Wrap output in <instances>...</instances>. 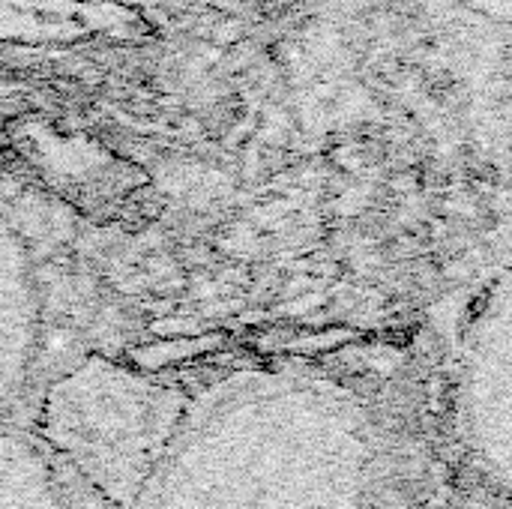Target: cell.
Returning a JSON list of instances; mask_svg holds the SVG:
<instances>
[{
	"label": "cell",
	"mask_w": 512,
	"mask_h": 509,
	"mask_svg": "<svg viewBox=\"0 0 512 509\" xmlns=\"http://www.w3.org/2000/svg\"><path fill=\"white\" fill-rule=\"evenodd\" d=\"M288 6H291V0H261L264 15H282V12H288Z\"/></svg>",
	"instance_id": "cell-8"
},
{
	"label": "cell",
	"mask_w": 512,
	"mask_h": 509,
	"mask_svg": "<svg viewBox=\"0 0 512 509\" xmlns=\"http://www.w3.org/2000/svg\"><path fill=\"white\" fill-rule=\"evenodd\" d=\"M441 435L477 486L512 501V267H495L459 318L444 363Z\"/></svg>",
	"instance_id": "cell-3"
},
{
	"label": "cell",
	"mask_w": 512,
	"mask_h": 509,
	"mask_svg": "<svg viewBox=\"0 0 512 509\" xmlns=\"http://www.w3.org/2000/svg\"><path fill=\"white\" fill-rule=\"evenodd\" d=\"M42 345V297L21 231L0 210V426L33 381Z\"/></svg>",
	"instance_id": "cell-4"
},
{
	"label": "cell",
	"mask_w": 512,
	"mask_h": 509,
	"mask_svg": "<svg viewBox=\"0 0 512 509\" xmlns=\"http://www.w3.org/2000/svg\"><path fill=\"white\" fill-rule=\"evenodd\" d=\"M0 509H108L24 423L0 426Z\"/></svg>",
	"instance_id": "cell-5"
},
{
	"label": "cell",
	"mask_w": 512,
	"mask_h": 509,
	"mask_svg": "<svg viewBox=\"0 0 512 509\" xmlns=\"http://www.w3.org/2000/svg\"><path fill=\"white\" fill-rule=\"evenodd\" d=\"M243 39V27L237 18H216V24L210 27V42L222 45V48H231Z\"/></svg>",
	"instance_id": "cell-6"
},
{
	"label": "cell",
	"mask_w": 512,
	"mask_h": 509,
	"mask_svg": "<svg viewBox=\"0 0 512 509\" xmlns=\"http://www.w3.org/2000/svg\"><path fill=\"white\" fill-rule=\"evenodd\" d=\"M189 405L168 381L87 357L48 384L24 426L105 507L132 509Z\"/></svg>",
	"instance_id": "cell-2"
},
{
	"label": "cell",
	"mask_w": 512,
	"mask_h": 509,
	"mask_svg": "<svg viewBox=\"0 0 512 509\" xmlns=\"http://www.w3.org/2000/svg\"><path fill=\"white\" fill-rule=\"evenodd\" d=\"M414 387L312 363L237 372L192 396L132 509H414Z\"/></svg>",
	"instance_id": "cell-1"
},
{
	"label": "cell",
	"mask_w": 512,
	"mask_h": 509,
	"mask_svg": "<svg viewBox=\"0 0 512 509\" xmlns=\"http://www.w3.org/2000/svg\"><path fill=\"white\" fill-rule=\"evenodd\" d=\"M162 6L168 9V15H186L192 9V0H162Z\"/></svg>",
	"instance_id": "cell-9"
},
{
	"label": "cell",
	"mask_w": 512,
	"mask_h": 509,
	"mask_svg": "<svg viewBox=\"0 0 512 509\" xmlns=\"http://www.w3.org/2000/svg\"><path fill=\"white\" fill-rule=\"evenodd\" d=\"M501 267H512V183L507 195V210H504V225H501Z\"/></svg>",
	"instance_id": "cell-7"
}]
</instances>
